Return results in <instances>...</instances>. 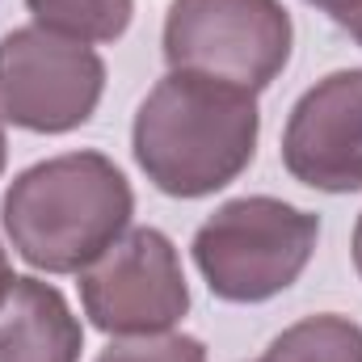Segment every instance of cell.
<instances>
[{
    "label": "cell",
    "mask_w": 362,
    "mask_h": 362,
    "mask_svg": "<svg viewBox=\"0 0 362 362\" xmlns=\"http://www.w3.org/2000/svg\"><path fill=\"white\" fill-rule=\"evenodd\" d=\"M85 329L59 286L13 278L0 299V362H81Z\"/></svg>",
    "instance_id": "cell-8"
},
{
    "label": "cell",
    "mask_w": 362,
    "mask_h": 362,
    "mask_svg": "<svg viewBox=\"0 0 362 362\" xmlns=\"http://www.w3.org/2000/svg\"><path fill=\"white\" fill-rule=\"evenodd\" d=\"M308 4H316L320 13H329L337 25H350V21L362 17V0H308Z\"/></svg>",
    "instance_id": "cell-12"
},
{
    "label": "cell",
    "mask_w": 362,
    "mask_h": 362,
    "mask_svg": "<svg viewBox=\"0 0 362 362\" xmlns=\"http://www.w3.org/2000/svg\"><path fill=\"white\" fill-rule=\"evenodd\" d=\"M346 30H350V38H354V42H358V47H362V17H358V21H350Z\"/></svg>",
    "instance_id": "cell-16"
},
{
    "label": "cell",
    "mask_w": 362,
    "mask_h": 362,
    "mask_svg": "<svg viewBox=\"0 0 362 362\" xmlns=\"http://www.w3.org/2000/svg\"><path fill=\"white\" fill-rule=\"evenodd\" d=\"M266 362H362V325L337 312L303 316L270 341Z\"/></svg>",
    "instance_id": "cell-9"
},
{
    "label": "cell",
    "mask_w": 362,
    "mask_h": 362,
    "mask_svg": "<svg viewBox=\"0 0 362 362\" xmlns=\"http://www.w3.org/2000/svg\"><path fill=\"white\" fill-rule=\"evenodd\" d=\"M295 25L282 0H173L165 17L169 72H198L262 93L291 64Z\"/></svg>",
    "instance_id": "cell-4"
},
{
    "label": "cell",
    "mask_w": 362,
    "mask_h": 362,
    "mask_svg": "<svg viewBox=\"0 0 362 362\" xmlns=\"http://www.w3.org/2000/svg\"><path fill=\"white\" fill-rule=\"evenodd\" d=\"M320 240V215L270 194H245L215 206L194 232V266L223 303H266L308 270Z\"/></svg>",
    "instance_id": "cell-3"
},
{
    "label": "cell",
    "mask_w": 362,
    "mask_h": 362,
    "mask_svg": "<svg viewBox=\"0 0 362 362\" xmlns=\"http://www.w3.org/2000/svg\"><path fill=\"white\" fill-rule=\"evenodd\" d=\"M135 215V194L105 152H64L8 181L0 219L13 253L47 274L93 266Z\"/></svg>",
    "instance_id": "cell-2"
},
{
    "label": "cell",
    "mask_w": 362,
    "mask_h": 362,
    "mask_svg": "<svg viewBox=\"0 0 362 362\" xmlns=\"http://www.w3.org/2000/svg\"><path fill=\"white\" fill-rule=\"evenodd\" d=\"M262 362H266V358H262Z\"/></svg>",
    "instance_id": "cell-17"
},
{
    "label": "cell",
    "mask_w": 362,
    "mask_h": 362,
    "mask_svg": "<svg viewBox=\"0 0 362 362\" xmlns=\"http://www.w3.org/2000/svg\"><path fill=\"white\" fill-rule=\"evenodd\" d=\"M4 160H8V144H4V118H0V173H4Z\"/></svg>",
    "instance_id": "cell-15"
},
{
    "label": "cell",
    "mask_w": 362,
    "mask_h": 362,
    "mask_svg": "<svg viewBox=\"0 0 362 362\" xmlns=\"http://www.w3.org/2000/svg\"><path fill=\"white\" fill-rule=\"evenodd\" d=\"M105 93V59L89 42L21 25L0 38V118L34 135L85 127Z\"/></svg>",
    "instance_id": "cell-5"
},
{
    "label": "cell",
    "mask_w": 362,
    "mask_h": 362,
    "mask_svg": "<svg viewBox=\"0 0 362 362\" xmlns=\"http://www.w3.org/2000/svg\"><path fill=\"white\" fill-rule=\"evenodd\" d=\"M97 362H206V346L189 333H152V337H114Z\"/></svg>",
    "instance_id": "cell-11"
},
{
    "label": "cell",
    "mask_w": 362,
    "mask_h": 362,
    "mask_svg": "<svg viewBox=\"0 0 362 362\" xmlns=\"http://www.w3.org/2000/svg\"><path fill=\"white\" fill-rule=\"evenodd\" d=\"M34 25L76 38V42H114L135 17V0H25Z\"/></svg>",
    "instance_id": "cell-10"
},
{
    "label": "cell",
    "mask_w": 362,
    "mask_h": 362,
    "mask_svg": "<svg viewBox=\"0 0 362 362\" xmlns=\"http://www.w3.org/2000/svg\"><path fill=\"white\" fill-rule=\"evenodd\" d=\"M350 253H354V270H358V278H362V215H358V223H354V245H350Z\"/></svg>",
    "instance_id": "cell-14"
},
{
    "label": "cell",
    "mask_w": 362,
    "mask_h": 362,
    "mask_svg": "<svg viewBox=\"0 0 362 362\" xmlns=\"http://www.w3.org/2000/svg\"><path fill=\"white\" fill-rule=\"evenodd\" d=\"M282 169L320 194L362 189V68L329 72L291 105Z\"/></svg>",
    "instance_id": "cell-7"
},
{
    "label": "cell",
    "mask_w": 362,
    "mask_h": 362,
    "mask_svg": "<svg viewBox=\"0 0 362 362\" xmlns=\"http://www.w3.org/2000/svg\"><path fill=\"white\" fill-rule=\"evenodd\" d=\"M13 278H17V274H13V266H8V253H4V245H0V299H4V291L13 286Z\"/></svg>",
    "instance_id": "cell-13"
},
{
    "label": "cell",
    "mask_w": 362,
    "mask_h": 362,
    "mask_svg": "<svg viewBox=\"0 0 362 362\" xmlns=\"http://www.w3.org/2000/svg\"><path fill=\"white\" fill-rule=\"evenodd\" d=\"M257 135V93L198 72H169L135 110L131 152L160 194L206 198L253 165Z\"/></svg>",
    "instance_id": "cell-1"
},
{
    "label": "cell",
    "mask_w": 362,
    "mask_h": 362,
    "mask_svg": "<svg viewBox=\"0 0 362 362\" xmlns=\"http://www.w3.org/2000/svg\"><path fill=\"white\" fill-rule=\"evenodd\" d=\"M81 308L110 337L173 333L189 312V282L177 245L160 228H127L81 270Z\"/></svg>",
    "instance_id": "cell-6"
}]
</instances>
